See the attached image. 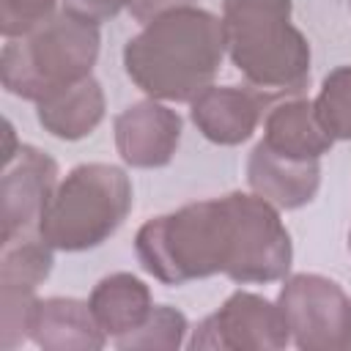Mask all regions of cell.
Returning a JSON list of instances; mask_svg holds the SVG:
<instances>
[{
    "label": "cell",
    "mask_w": 351,
    "mask_h": 351,
    "mask_svg": "<svg viewBox=\"0 0 351 351\" xmlns=\"http://www.w3.org/2000/svg\"><path fill=\"white\" fill-rule=\"evenodd\" d=\"M181 115L156 99H143L121 110L112 121L115 148L129 167L154 170L173 162L181 143Z\"/></svg>",
    "instance_id": "cell-10"
},
{
    "label": "cell",
    "mask_w": 351,
    "mask_h": 351,
    "mask_svg": "<svg viewBox=\"0 0 351 351\" xmlns=\"http://www.w3.org/2000/svg\"><path fill=\"white\" fill-rule=\"evenodd\" d=\"M52 247L41 236H25L3 244L0 261V348L14 351L30 340L36 288L52 271Z\"/></svg>",
    "instance_id": "cell-8"
},
{
    "label": "cell",
    "mask_w": 351,
    "mask_h": 351,
    "mask_svg": "<svg viewBox=\"0 0 351 351\" xmlns=\"http://www.w3.org/2000/svg\"><path fill=\"white\" fill-rule=\"evenodd\" d=\"M348 252H351V230H348Z\"/></svg>",
    "instance_id": "cell-24"
},
{
    "label": "cell",
    "mask_w": 351,
    "mask_h": 351,
    "mask_svg": "<svg viewBox=\"0 0 351 351\" xmlns=\"http://www.w3.org/2000/svg\"><path fill=\"white\" fill-rule=\"evenodd\" d=\"M346 348H351V313H348V329H346Z\"/></svg>",
    "instance_id": "cell-23"
},
{
    "label": "cell",
    "mask_w": 351,
    "mask_h": 351,
    "mask_svg": "<svg viewBox=\"0 0 351 351\" xmlns=\"http://www.w3.org/2000/svg\"><path fill=\"white\" fill-rule=\"evenodd\" d=\"M269 99L252 85H208L189 101V118L208 143L241 145L255 134Z\"/></svg>",
    "instance_id": "cell-11"
},
{
    "label": "cell",
    "mask_w": 351,
    "mask_h": 351,
    "mask_svg": "<svg viewBox=\"0 0 351 351\" xmlns=\"http://www.w3.org/2000/svg\"><path fill=\"white\" fill-rule=\"evenodd\" d=\"M58 0H0V33L22 38L55 16Z\"/></svg>",
    "instance_id": "cell-19"
},
{
    "label": "cell",
    "mask_w": 351,
    "mask_h": 351,
    "mask_svg": "<svg viewBox=\"0 0 351 351\" xmlns=\"http://www.w3.org/2000/svg\"><path fill=\"white\" fill-rule=\"evenodd\" d=\"M30 340L44 351H99L110 337L88 302L74 296H47L36 302Z\"/></svg>",
    "instance_id": "cell-13"
},
{
    "label": "cell",
    "mask_w": 351,
    "mask_h": 351,
    "mask_svg": "<svg viewBox=\"0 0 351 351\" xmlns=\"http://www.w3.org/2000/svg\"><path fill=\"white\" fill-rule=\"evenodd\" d=\"M247 184L280 211L307 206L321 186V159H291L271 151L263 140L250 151Z\"/></svg>",
    "instance_id": "cell-12"
},
{
    "label": "cell",
    "mask_w": 351,
    "mask_h": 351,
    "mask_svg": "<svg viewBox=\"0 0 351 351\" xmlns=\"http://www.w3.org/2000/svg\"><path fill=\"white\" fill-rule=\"evenodd\" d=\"M184 5H197V0H129V14L134 22L148 25L156 16L176 11V8H184Z\"/></svg>",
    "instance_id": "cell-21"
},
{
    "label": "cell",
    "mask_w": 351,
    "mask_h": 351,
    "mask_svg": "<svg viewBox=\"0 0 351 351\" xmlns=\"http://www.w3.org/2000/svg\"><path fill=\"white\" fill-rule=\"evenodd\" d=\"M58 186V162L36 148L22 145L16 159L5 165L0 181V219L3 244L25 236H38V222Z\"/></svg>",
    "instance_id": "cell-9"
},
{
    "label": "cell",
    "mask_w": 351,
    "mask_h": 351,
    "mask_svg": "<svg viewBox=\"0 0 351 351\" xmlns=\"http://www.w3.org/2000/svg\"><path fill=\"white\" fill-rule=\"evenodd\" d=\"M99 47V25L60 11L22 38H5L0 52V82L19 99L41 101L90 77Z\"/></svg>",
    "instance_id": "cell-5"
},
{
    "label": "cell",
    "mask_w": 351,
    "mask_h": 351,
    "mask_svg": "<svg viewBox=\"0 0 351 351\" xmlns=\"http://www.w3.org/2000/svg\"><path fill=\"white\" fill-rule=\"evenodd\" d=\"M134 203L123 167L85 162L58 181L38 222V236L60 252H85L104 244L129 217Z\"/></svg>",
    "instance_id": "cell-4"
},
{
    "label": "cell",
    "mask_w": 351,
    "mask_h": 351,
    "mask_svg": "<svg viewBox=\"0 0 351 351\" xmlns=\"http://www.w3.org/2000/svg\"><path fill=\"white\" fill-rule=\"evenodd\" d=\"M140 266L165 285L225 274L241 285L285 280L293 244L280 208L255 192H228L186 203L140 225Z\"/></svg>",
    "instance_id": "cell-1"
},
{
    "label": "cell",
    "mask_w": 351,
    "mask_h": 351,
    "mask_svg": "<svg viewBox=\"0 0 351 351\" xmlns=\"http://www.w3.org/2000/svg\"><path fill=\"white\" fill-rule=\"evenodd\" d=\"M60 3H63L66 14L85 19V22H93V25L110 22L123 8H129V0H60Z\"/></svg>",
    "instance_id": "cell-20"
},
{
    "label": "cell",
    "mask_w": 351,
    "mask_h": 351,
    "mask_svg": "<svg viewBox=\"0 0 351 351\" xmlns=\"http://www.w3.org/2000/svg\"><path fill=\"white\" fill-rule=\"evenodd\" d=\"M88 304L104 335L112 340L134 332L154 310L151 288L129 271H112L101 277L93 285Z\"/></svg>",
    "instance_id": "cell-16"
},
{
    "label": "cell",
    "mask_w": 351,
    "mask_h": 351,
    "mask_svg": "<svg viewBox=\"0 0 351 351\" xmlns=\"http://www.w3.org/2000/svg\"><path fill=\"white\" fill-rule=\"evenodd\" d=\"M263 143L291 159H321L335 145L332 134L318 121L315 104L307 99L274 104L263 121Z\"/></svg>",
    "instance_id": "cell-15"
},
{
    "label": "cell",
    "mask_w": 351,
    "mask_h": 351,
    "mask_svg": "<svg viewBox=\"0 0 351 351\" xmlns=\"http://www.w3.org/2000/svg\"><path fill=\"white\" fill-rule=\"evenodd\" d=\"M291 11V0H222L225 52L247 85L269 96H296L310 85V44Z\"/></svg>",
    "instance_id": "cell-3"
},
{
    "label": "cell",
    "mask_w": 351,
    "mask_h": 351,
    "mask_svg": "<svg viewBox=\"0 0 351 351\" xmlns=\"http://www.w3.org/2000/svg\"><path fill=\"white\" fill-rule=\"evenodd\" d=\"M313 104L332 140H351V66L332 69Z\"/></svg>",
    "instance_id": "cell-18"
},
{
    "label": "cell",
    "mask_w": 351,
    "mask_h": 351,
    "mask_svg": "<svg viewBox=\"0 0 351 351\" xmlns=\"http://www.w3.org/2000/svg\"><path fill=\"white\" fill-rule=\"evenodd\" d=\"M104 88L93 77H85L36 101V118L44 126V132L66 143L88 137L104 121Z\"/></svg>",
    "instance_id": "cell-14"
},
{
    "label": "cell",
    "mask_w": 351,
    "mask_h": 351,
    "mask_svg": "<svg viewBox=\"0 0 351 351\" xmlns=\"http://www.w3.org/2000/svg\"><path fill=\"white\" fill-rule=\"evenodd\" d=\"M277 304L291 329V343L302 351H343L351 299L324 274L285 277Z\"/></svg>",
    "instance_id": "cell-6"
},
{
    "label": "cell",
    "mask_w": 351,
    "mask_h": 351,
    "mask_svg": "<svg viewBox=\"0 0 351 351\" xmlns=\"http://www.w3.org/2000/svg\"><path fill=\"white\" fill-rule=\"evenodd\" d=\"M288 343L291 329L280 304L252 291H233L189 337L192 351H280Z\"/></svg>",
    "instance_id": "cell-7"
},
{
    "label": "cell",
    "mask_w": 351,
    "mask_h": 351,
    "mask_svg": "<svg viewBox=\"0 0 351 351\" xmlns=\"http://www.w3.org/2000/svg\"><path fill=\"white\" fill-rule=\"evenodd\" d=\"M22 145H16V134H14V126L11 121H5V151H3V165H11L16 159Z\"/></svg>",
    "instance_id": "cell-22"
},
{
    "label": "cell",
    "mask_w": 351,
    "mask_h": 351,
    "mask_svg": "<svg viewBox=\"0 0 351 351\" xmlns=\"http://www.w3.org/2000/svg\"><path fill=\"white\" fill-rule=\"evenodd\" d=\"M222 16L184 5L143 25L123 47L126 77L148 99L192 101L208 85L225 58Z\"/></svg>",
    "instance_id": "cell-2"
},
{
    "label": "cell",
    "mask_w": 351,
    "mask_h": 351,
    "mask_svg": "<svg viewBox=\"0 0 351 351\" xmlns=\"http://www.w3.org/2000/svg\"><path fill=\"white\" fill-rule=\"evenodd\" d=\"M189 332L186 315L173 304H154L151 315L129 335L112 340L121 351H178Z\"/></svg>",
    "instance_id": "cell-17"
}]
</instances>
